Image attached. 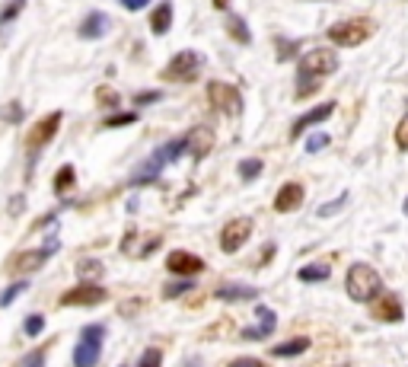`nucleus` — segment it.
I'll return each instance as SVG.
<instances>
[{
  "instance_id": "obj_35",
  "label": "nucleus",
  "mask_w": 408,
  "mask_h": 367,
  "mask_svg": "<svg viewBox=\"0 0 408 367\" xmlns=\"http://www.w3.org/2000/svg\"><path fill=\"white\" fill-rule=\"evenodd\" d=\"M17 367H45V351H29Z\"/></svg>"
},
{
  "instance_id": "obj_10",
  "label": "nucleus",
  "mask_w": 408,
  "mask_h": 367,
  "mask_svg": "<svg viewBox=\"0 0 408 367\" xmlns=\"http://www.w3.org/2000/svg\"><path fill=\"white\" fill-rule=\"evenodd\" d=\"M370 317L380 319V323H402L405 310H402V301L396 294H376L370 301Z\"/></svg>"
},
{
  "instance_id": "obj_41",
  "label": "nucleus",
  "mask_w": 408,
  "mask_h": 367,
  "mask_svg": "<svg viewBox=\"0 0 408 367\" xmlns=\"http://www.w3.org/2000/svg\"><path fill=\"white\" fill-rule=\"evenodd\" d=\"M118 3H122L125 10H144L147 3H150V0H118Z\"/></svg>"
},
{
  "instance_id": "obj_33",
  "label": "nucleus",
  "mask_w": 408,
  "mask_h": 367,
  "mask_svg": "<svg viewBox=\"0 0 408 367\" xmlns=\"http://www.w3.org/2000/svg\"><path fill=\"white\" fill-rule=\"evenodd\" d=\"M329 141H332L329 134H313V138H307V153H319Z\"/></svg>"
},
{
  "instance_id": "obj_21",
  "label": "nucleus",
  "mask_w": 408,
  "mask_h": 367,
  "mask_svg": "<svg viewBox=\"0 0 408 367\" xmlns=\"http://www.w3.org/2000/svg\"><path fill=\"white\" fill-rule=\"evenodd\" d=\"M329 275H332V268L325 265V262H316V265H303L300 272H297V278H300L303 284H319V281H325Z\"/></svg>"
},
{
  "instance_id": "obj_26",
  "label": "nucleus",
  "mask_w": 408,
  "mask_h": 367,
  "mask_svg": "<svg viewBox=\"0 0 408 367\" xmlns=\"http://www.w3.org/2000/svg\"><path fill=\"white\" fill-rule=\"evenodd\" d=\"M192 288H195L192 278H185V281H173V284H166V288H163V297H166V301H173V297H179V294H188Z\"/></svg>"
},
{
  "instance_id": "obj_30",
  "label": "nucleus",
  "mask_w": 408,
  "mask_h": 367,
  "mask_svg": "<svg viewBox=\"0 0 408 367\" xmlns=\"http://www.w3.org/2000/svg\"><path fill=\"white\" fill-rule=\"evenodd\" d=\"M42 329H45V317H42V313H32V317H26V335H29V339L42 335Z\"/></svg>"
},
{
  "instance_id": "obj_8",
  "label": "nucleus",
  "mask_w": 408,
  "mask_h": 367,
  "mask_svg": "<svg viewBox=\"0 0 408 367\" xmlns=\"http://www.w3.org/2000/svg\"><path fill=\"white\" fill-rule=\"evenodd\" d=\"M55 250H58V243L51 240V243H45L42 250H29V252H19V256H13L7 268L13 272V275H29V272H39V268L45 265V259H48Z\"/></svg>"
},
{
  "instance_id": "obj_42",
  "label": "nucleus",
  "mask_w": 408,
  "mask_h": 367,
  "mask_svg": "<svg viewBox=\"0 0 408 367\" xmlns=\"http://www.w3.org/2000/svg\"><path fill=\"white\" fill-rule=\"evenodd\" d=\"M214 7L217 10H226V7H230V0H214Z\"/></svg>"
},
{
  "instance_id": "obj_4",
  "label": "nucleus",
  "mask_w": 408,
  "mask_h": 367,
  "mask_svg": "<svg viewBox=\"0 0 408 367\" xmlns=\"http://www.w3.org/2000/svg\"><path fill=\"white\" fill-rule=\"evenodd\" d=\"M208 100L220 115H240L242 112V96L236 86L224 84V80H211L208 84Z\"/></svg>"
},
{
  "instance_id": "obj_38",
  "label": "nucleus",
  "mask_w": 408,
  "mask_h": 367,
  "mask_svg": "<svg viewBox=\"0 0 408 367\" xmlns=\"http://www.w3.org/2000/svg\"><path fill=\"white\" fill-rule=\"evenodd\" d=\"M157 100H159L157 90H144V93H137V96H134V102H137V106H147V102H157Z\"/></svg>"
},
{
  "instance_id": "obj_23",
  "label": "nucleus",
  "mask_w": 408,
  "mask_h": 367,
  "mask_svg": "<svg viewBox=\"0 0 408 367\" xmlns=\"http://www.w3.org/2000/svg\"><path fill=\"white\" fill-rule=\"evenodd\" d=\"M262 167H265V163H262L258 157H246V160H240V163H236V173H240V179L252 182L255 176H262Z\"/></svg>"
},
{
  "instance_id": "obj_18",
  "label": "nucleus",
  "mask_w": 408,
  "mask_h": 367,
  "mask_svg": "<svg viewBox=\"0 0 408 367\" xmlns=\"http://www.w3.org/2000/svg\"><path fill=\"white\" fill-rule=\"evenodd\" d=\"M169 26H173V3L163 0V3H159V7L150 13V32L153 35H166Z\"/></svg>"
},
{
  "instance_id": "obj_36",
  "label": "nucleus",
  "mask_w": 408,
  "mask_h": 367,
  "mask_svg": "<svg viewBox=\"0 0 408 367\" xmlns=\"http://www.w3.org/2000/svg\"><path fill=\"white\" fill-rule=\"evenodd\" d=\"M396 144H399L402 151H408V115L396 125Z\"/></svg>"
},
{
  "instance_id": "obj_19",
  "label": "nucleus",
  "mask_w": 408,
  "mask_h": 367,
  "mask_svg": "<svg viewBox=\"0 0 408 367\" xmlns=\"http://www.w3.org/2000/svg\"><path fill=\"white\" fill-rule=\"evenodd\" d=\"M217 301H255L258 291L255 288H242V284H224L214 291Z\"/></svg>"
},
{
  "instance_id": "obj_29",
  "label": "nucleus",
  "mask_w": 408,
  "mask_h": 367,
  "mask_svg": "<svg viewBox=\"0 0 408 367\" xmlns=\"http://www.w3.org/2000/svg\"><path fill=\"white\" fill-rule=\"evenodd\" d=\"M26 7V0H13V3H7V7L0 10V26H7V23H13V19L19 17V10Z\"/></svg>"
},
{
  "instance_id": "obj_27",
  "label": "nucleus",
  "mask_w": 408,
  "mask_h": 367,
  "mask_svg": "<svg viewBox=\"0 0 408 367\" xmlns=\"http://www.w3.org/2000/svg\"><path fill=\"white\" fill-rule=\"evenodd\" d=\"M26 288H29V281H17V284H10L7 291L0 294V307H10V303H13V301L19 297V294L26 291Z\"/></svg>"
},
{
  "instance_id": "obj_5",
  "label": "nucleus",
  "mask_w": 408,
  "mask_h": 367,
  "mask_svg": "<svg viewBox=\"0 0 408 367\" xmlns=\"http://www.w3.org/2000/svg\"><path fill=\"white\" fill-rule=\"evenodd\" d=\"M201 64H204V58H201L198 51L185 48V51H179V55H175L159 74H163V80H195L198 70H201Z\"/></svg>"
},
{
  "instance_id": "obj_40",
  "label": "nucleus",
  "mask_w": 408,
  "mask_h": 367,
  "mask_svg": "<svg viewBox=\"0 0 408 367\" xmlns=\"http://www.w3.org/2000/svg\"><path fill=\"white\" fill-rule=\"evenodd\" d=\"M226 367H262V361H255V358H236V361H230Z\"/></svg>"
},
{
  "instance_id": "obj_12",
  "label": "nucleus",
  "mask_w": 408,
  "mask_h": 367,
  "mask_svg": "<svg viewBox=\"0 0 408 367\" xmlns=\"http://www.w3.org/2000/svg\"><path fill=\"white\" fill-rule=\"evenodd\" d=\"M211 147H214V131L211 128L198 125L185 134V153H192L195 160H204L211 153Z\"/></svg>"
},
{
  "instance_id": "obj_20",
  "label": "nucleus",
  "mask_w": 408,
  "mask_h": 367,
  "mask_svg": "<svg viewBox=\"0 0 408 367\" xmlns=\"http://www.w3.org/2000/svg\"><path fill=\"white\" fill-rule=\"evenodd\" d=\"M303 351H309V339L307 335H297V339H287V342L275 345L271 355H275V358H297V355H303Z\"/></svg>"
},
{
  "instance_id": "obj_28",
  "label": "nucleus",
  "mask_w": 408,
  "mask_h": 367,
  "mask_svg": "<svg viewBox=\"0 0 408 367\" xmlns=\"http://www.w3.org/2000/svg\"><path fill=\"white\" fill-rule=\"evenodd\" d=\"M134 122H137V115H134V112H118V115L106 118L102 125H106V128H128V125H134Z\"/></svg>"
},
{
  "instance_id": "obj_2",
  "label": "nucleus",
  "mask_w": 408,
  "mask_h": 367,
  "mask_svg": "<svg viewBox=\"0 0 408 367\" xmlns=\"http://www.w3.org/2000/svg\"><path fill=\"white\" fill-rule=\"evenodd\" d=\"M329 42L332 45H342V48H358L364 45L370 35H373V26L364 23V19H342V23L329 26Z\"/></svg>"
},
{
  "instance_id": "obj_1",
  "label": "nucleus",
  "mask_w": 408,
  "mask_h": 367,
  "mask_svg": "<svg viewBox=\"0 0 408 367\" xmlns=\"http://www.w3.org/2000/svg\"><path fill=\"white\" fill-rule=\"evenodd\" d=\"M380 288H383V281L376 275V268L367 265V262L351 265L348 275H344V291H348L351 301H358V303H370L380 294Z\"/></svg>"
},
{
  "instance_id": "obj_37",
  "label": "nucleus",
  "mask_w": 408,
  "mask_h": 367,
  "mask_svg": "<svg viewBox=\"0 0 408 367\" xmlns=\"http://www.w3.org/2000/svg\"><path fill=\"white\" fill-rule=\"evenodd\" d=\"M297 48H300V42H281L278 45V61H291L297 55Z\"/></svg>"
},
{
  "instance_id": "obj_25",
  "label": "nucleus",
  "mask_w": 408,
  "mask_h": 367,
  "mask_svg": "<svg viewBox=\"0 0 408 367\" xmlns=\"http://www.w3.org/2000/svg\"><path fill=\"white\" fill-rule=\"evenodd\" d=\"M70 185H74V167L67 163V167H61V169H58V176H55V192L61 195V192H67Z\"/></svg>"
},
{
  "instance_id": "obj_14",
  "label": "nucleus",
  "mask_w": 408,
  "mask_h": 367,
  "mask_svg": "<svg viewBox=\"0 0 408 367\" xmlns=\"http://www.w3.org/2000/svg\"><path fill=\"white\" fill-rule=\"evenodd\" d=\"M61 112H51V115H45L42 122H39V125L32 128V134H29V147H32V151H42L45 144L51 141V138H55V134H58V128H61Z\"/></svg>"
},
{
  "instance_id": "obj_17",
  "label": "nucleus",
  "mask_w": 408,
  "mask_h": 367,
  "mask_svg": "<svg viewBox=\"0 0 408 367\" xmlns=\"http://www.w3.org/2000/svg\"><path fill=\"white\" fill-rule=\"evenodd\" d=\"M108 32V17L106 13H90V17L80 23V39H102V35Z\"/></svg>"
},
{
  "instance_id": "obj_15",
  "label": "nucleus",
  "mask_w": 408,
  "mask_h": 367,
  "mask_svg": "<svg viewBox=\"0 0 408 367\" xmlns=\"http://www.w3.org/2000/svg\"><path fill=\"white\" fill-rule=\"evenodd\" d=\"M335 112V102H319L316 109H309L307 115H300L297 122H293V128H291V138H300L307 128H313V125H319V122H325V118Z\"/></svg>"
},
{
  "instance_id": "obj_22",
  "label": "nucleus",
  "mask_w": 408,
  "mask_h": 367,
  "mask_svg": "<svg viewBox=\"0 0 408 367\" xmlns=\"http://www.w3.org/2000/svg\"><path fill=\"white\" fill-rule=\"evenodd\" d=\"M226 32L233 35L240 45H249V42H252V32H249V26H246V19H242V17H233V13L226 17Z\"/></svg>"
},
{
  "instance_id": "obj_13",
  "label": "nucleus",
  "mask_w": 408,
  "mask_h": 367,
  "mask_svg": "<svg viewBox=\"0 0 408 367\" xmlns=\"http://www.w3.org/2000/svg\"><path fill=\"white\" fill-rule=\"evenodd\" d=\"M303 198H307V192H303L300 182H284L275 195V211L278 214H291V211H297L303 205Z\"/></svg>"
},
{
  "instance_id": "obj_31",
  "label": "nucleus",
  "mask_w": 408,
  "mask_h": 367,
  "mask_svg": "<svg viewBox=\"0 0 408 367\" xmlns=\"http://www.w3.org/2000/svg\"><path fill=\"white\" fill-rule=\"evenodd\" d=\"M137 367H163V351L159 348H147L141 355V364Z\"/></svg>"
},
{
  "instance_id": "obj_34",
  "label": "nucleus",
  "mask_w": 408,
  "mask_h": 367,
  "mask_svg": "<svg viewBox=\"0 0 408 367\" xmlns=\"http://www.w3.org/2000/svg\"><path fill=\"white\" fill-rule=\"evenodd\" d=\"M77 272H80V275H86V278H93V275H99V272H102V262H96V259H84L80 265H77Z\"/></svg>"
},
{
  "instance_id": "obj_39",
  "label": "nucleus",
  "mask_w": 408,
  "mask_h": 367,
  "mask_svg": "<svg viewBox=\"0 0 408 367\" xmlns=\"http://www.w3.org/2000/svg\"><path fill=\"white\" fill-rule=\"evenodd\" d=\"M99 102H102V106H118V93H112V90H99Z\"/></svg>"
},
{
  "instance_id": "obj_7",
  "label": "nucleus",
  "mask_w": 408,
  "mask_h": 367,
  "mask_svg": "<svg viewBox=\"0 0 408 367\" xmlns=\"http://www.w3.org/2000/svg\"><path fill=\"white\" fill-rule=\"evenodd\" d=\"M106 297H108L106 288L84 281V284H77V288L61 294V307H99Z\"/></svg>"
},
{
  "instance_id": "obj_11",
  "label": "nucleus",
  "mask_w": 408,
  "mask_h": 367,
  "mask_svg": "<svg viewBox=\"0 0 408 367\" xmlns=\"http://www.w3.org/2000/svg\"><path fill=\"white\" fill-rule=\"evenodd\" d=\"M166 268L173 272V275H182V278H192L198 275V272H204V259H198V256H192V252H169L166 256Z\"/></svg>"
},
{
  "instance_id": "obj_32",
  "label": "nucleus",
  "mask_w": 408,
  "mask_h": 367,
  "mask_svg": "<svg viewBox=\"0 0 408 367\" xmlns=\"http://www.w3.org/2000/svg\"><path fill=\"white\" fill-rule=\"evenodd\" d=\"M348 205V192L342 195L338 201H329V205H319V217H329V214H338V211Z\"/></svg>"
},
{
  "instance_id": "obj_3",
  "label": "nucleus",
  "mask_w": 408,
  "mask_h": 367,
  "mask_svg": "<svg viewBox=\"0 0 408 367\" xmlns=\"http://www.w3.org/2000/svg\"><path fill=\"white\" fill-rule=\"evenodd\" d=\"M102 339H106V329L99 323L86 326L80 332V342L74 348V367H96L99 364V351H102Z\"/></svg>"
},
{
  "instance_id": "obj_24",
  "label": "nucleus",
  "mask_w": 408,
  "mask_h": 367,
  "mask_svg": "<svg viewBox=\"0 0 408 367\" xmlns=\"http://www.w3.org/2000/svg\"><path fill=\"white\" fill-rule=\"evenodd\" d=\"M319 84H322V77H313V74H303L297 77V100H303V96H309V93H316Z\"/></svg>"
},
{
  "instance_id": "obj_16",
  "label": "nucleus",
  "mask_w": 408,
  "mask_h": 367,
  "mask_svg": "<svg viewBox=\"0 0 408 367\" xmlns=\"http://www.w3.org/2000/svg\"><path fill=\"white\" fill-rule=\"evenodd\" d=\"M255 313L262 317V323H258L255 329H242V339H268V335L275 332V326H278V317H275V313H271L265 303H258Z\"/></svg>"
},
{
  "instance_id": "obj_43",
  "label": "nucleus",
  "mask_w": 408,
  "mask_h": 367,
  "mask_svg": "<svg viewBox=\"0 0 408 367\" xmlns=\"http://www.w3.org/2000/svg\"><path fill=\"white\" fill-rule=\"evenodd\" d=\"M405 214H408V201H405Z\"/></svg>"
},
{
  "instance_id": "obj_9",
  "label": "nucleus",
  "mask_w": 408,
  "mask_h": 367,
  "mask_svg": "<svg viewBox=\"0 0 408 367\" xmlns=\"http://www.w3.org/2000/svg\"><path fill=\"white\" fill-rule=\"evenodd\" d=\"M252 236V220L249 217H236L220 230V250L224 252H240L246 246V240Z\"/></svg>"
},
{
  "instance_id": "obj_6",
  "label": "nucleus",
  "mask_w": 408,
  "mask_h": 367,
  "mask_svg": "<svg viewBox=\"0 0 408 367\" xmlns=\"http://www.w3.org/2000/svg\"><path fill=\"white\" fill-rule=\"evenodd\" d=\"M300 70L313 77H329L338 70V55L332 48H313L307 55H300Z\"/></svg>"
}]
</instances>
